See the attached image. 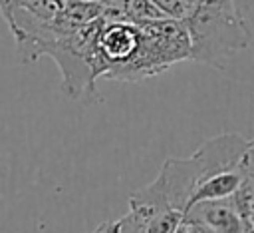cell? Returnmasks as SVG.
<instances>
[{"instance_id": "cell-6", "label": "cell", "mask_w": 254, "mask_h": 233, "mask_svg": "<svg viewBox=\"0 0 254 233\" xmlns=\"http://www.w3.org/2000/svg\"><path fill=\"white\" fill-rule=\"evenodd\" d=\"M187 223V213L181 209H165L147 221V233H177Z\"/></svg>"}, {"instance_id": "cell-11", "label": "cell", "mask_w": 254, "mask_h": 233, "mask_svg": "<svg viewBox=\"0 0 254 233\" xmlns=\"http://www.w3.org/2000/svg\"><path fill=\"white\" fill-rule=\"evenodd\" d=\"M187 227H189V233H218V231H214L206 225H200V223H187Z\"/></svg>"}, {"instance_id": "cell-2", "label": "cell", "mask_w": 254, "mask_h": 233, "mask_svg": "<svg viewBox=\"0 0 254 233\" xmlns=\"http://www.w3.org/2000/svg\"><path fill=\"white\" fill-rule=\"evenodd\" d=\"M185 24L192 44V62L218 70L252 42V28L236 0H196Z\"/></svg>"}, {"instance_id": "cell-1", "label": "cell", "mask_w": 254, "mask_h": 233, "mask_svg": "<svg viewBox=\"0 0 254 233\" xmlns=\"http://www.w3.org/2000/svg\"><path fill=\"white\" fill-rule=\"evenodd\" d=\"M252 139L240 133H220L206 139L189 157H169L157 177L129 197V211L145 221L165 209L189 211L194 191L216 173L244 165Z\"/></svg>"}, {"instance_id": "cell-5", "label": "cell", "mask_w": 254, "mask_h": 233, "mask_svg": "<svg viewBox=\"0 0 254 233\" xmlns=\"http://www.w3.org/2000/svg\"><path fill=\"white\" fill-rule=\"evenodd\" d=\"M187 223H200L218 233H246V223L234 199L194 203L187 211Z\"/></svg>"}, {"instance_id": "cell-3", "label": "cell", "mask_w": 254, "mask_h": 233, "mask_svg": "<svg viewBox=\"0 0 254 233\" xmlns=\"http://www.w3.org/2000/svg\"><path fill=\"white\" fill-rule=\"evenodd\" d=\"M103 18L67 34L40 50V58L48 56L58 64L62 74V92L75 102L97 98V36Z\"/></svg>"}, {"instance_id": "cell-4", "label": "cell", "mask_w": 254, "mask_h": 233, "mask_svg": "<svg viewBox=\"0 0 254 233\" xmlns=\"http://www.w3.org/2000/svg\"><path fill=\"white\" fill-rule=\"evenodd\" d=\"M137 26L141 28V48L119 82H143L173 64L192 60V44L185 20L165 18Z\"/></svg>"}, {"instance_id": "cell-12", "label": "cell", "mask_w": 254, "mask_h": 233, "mask_svg": "<svg viewBox=\"0 0 254 233\" xmlns=\"http://www.w3.org/2000/svg\"><path fill=\"white\" fill-rule=\"evenodd\" d=\"M187 2H189V6H192V4L196 2V0H187Z\"/></svg>"}, {"instance_id": "cell-7", "label": "cell", "mask_w": 254, "mask_h": 233, "mask_svg": "<svg viewBox=\"0 0 254 233\" xmlns=\"http://www.w3.org/2000/svg\"><path fill=\"white\" fill-rule=\"evenodd\" d=\"M125 12H127L129 22H133V24H145V22H155V20L167 18L153 0H127Z\"/></svg>"}, {"instance_id": "cell-9", "label": "cell", "mask_w": 254, "mask_h": 233, "mask_svg": "<svg viewBox=\"0 0 254 233\" xmlns=\"http://www.w3.org/2000/svg\"><path fill=\"white\" fill-rule=\"evenodd\" d=\"M119 233H147V221L133 211L119 217Z\"/></svg>"}, {"instance_id": "cell-10", "label": "cell", "mask_w": 254, "mask_h": 233, "mask_svg": "<svg viewBox=\"0 0 254 233\" xmlns=\"http://www.w3.org/2000/svg\"><path fill=\"white\" fill-rule=\"evenodd\" d=\"M89 233H119V219H107Z\"/></svg>"}, {"instance_id": "cell-8", "label": "cell", "mask_w": 254, "mask_h": 233, "mask_svg": "<svg viewBox=\"0 0 254 233\" xmlns=\"http://www.w3.org/2000/svg\"><path fill=\"white\" fill-rule=\"evenodd\" d=\"M161 12L167 16V18H173V20H185L190 12V6L187 0H153Z\"/></svg>"}]
</instances>
